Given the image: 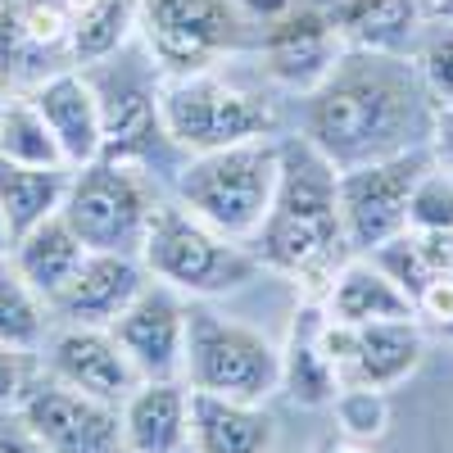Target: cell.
<instances>
[{"mask_svg":"<svg viewBox=\"0 0 453 453\" xmlns=\"http://www.w3.org/2000/svg\"><path fill=\"white\" fill-rule=\"evenodd\" d=\"M431 127L435 96L408 55L345 50L304 96V141L335 173L426 150Z\"/></svg>","mask_w":453,"mask_h":453,"instance_id":"obj_1","label":"cell"},{"mask_svg":"<svg viewBox=\"0 0 453 453\" xmlns=\"http://www.w3.org/2000/svg\"><path fill=\"white\" fill-rule=\"evenodd\" d=\"M250 245L263 268L295 277L313 290H326L335 268L349 258L340 200H335V168L304 136L281 141V181H277L273 209Z\"/></svg>","mask_w":453,"mask_h":453,"instance_id":"obj_2","label":"cell"},{"mask_svg":"<svg viewBox=\"0 0 453 453\" xmlns=\"http://www.w3.org/2000/svg\"><path fill=\"white\" fill-rule=\"evenodd\" d=\"M277 181H281V145L273 136L245 141L186 159L177 173V204H186L226 241L250 245L273 209Z\"/></svg>","mask_w":453,"mask_h":453,"instance_id":"obj_3","label":"cell"},{"mask_svg":"<svg viewBox=\"0 0 453 453\" xmlns=\"http://www.w3.org/2000/svg\"><path fill=\"white\" fill-rule=\"evenodd\" d=\"M136 258L150 281H159L177 295H191V299H213L226 290H241L263 273L254 250H245L241 241H226L186 204H164V200L145 226Z\"/></svg>","mask_w":453,"mask_h":453,"instance_id":"obj_4","label":"cell"},{"mask_svg":"<svg viewBox=\"0 0 453 453\" xmlns=\"http://www.w3.org/2000/svg\"><path fill=\"white\" fill-rule=\"evenodd\" d=\"M155 104L168 141L186 155H209V150L245 145V141H268L277 127V109L226 82L218 68L200 73H164L155 82Z\"/></svg>","mask_w":453,"mask_h":453,"instance_id":"obj_5","label":"cell"},{"mask_svg":"<svg viewBox=\"0 0 453 453\" xmlns=\"http://www.w3.org/2000/svg\"><path fill=\"white\" fill-rule=\"evenodd\" d=\"M181 381L204 395L263 403L281 390V345L263 331L222 318L204 304H186V367Z\"/></svg>","mask_w":453,"mask_h":453,"instance_id":"obj_6","label":"cell"},{"mask_svg":"<svg viewBox=\"0 0 453 453\" xmlns=\"http://www.w3.org/2000/svg\"><path fill=\"white\" fill-rule=\"evenodd\" d=\"M155 209H159V196L150 186L145 168L109 159V155L73 173L59 204L64 222L78 232V241L87 250H109V254H141Z\"/></svg>","mask_w":453,"mask_h":453,"instance_id":"obj_7","label":"cell"},{"mask_svg":"<svg viewBox=\"0 0 453 453\" xmlns=\"http://www.w3.org/2000/svg\"><path fill=\"white\" fill-rule=\"evenodd\" d=\"M136 32L164 73H200L241 46L245 14L232 0H136Z\"/></svg>","mask_w":453,"mask_h":453,"instance_id":"obj_8","label":"cell"},{"mask_svg":"<svg viewBox=\"0 0 453 453\" xmlns=\"http://www.w3.org/2000/svg\"><path fill=\"white\" fill-rule=\"evenodd\" d=\"M431 150H408L395 159H376L363 168L335 173V200L340 222H345L349 254H372L408 226V196L418 177L431 168Z\"/></svg>","mask_w":453,"mask_h":453,"instance_id":"obj_9","label":"cell"},{"mask_svg":"<svg viewBox=\"0 0 453 453\" xmlns=\"http://www.w3.org/2000/svg\"><path fill=\"white\" fill-rule=\"evenodd\" d=\"M322 349L340 376V386H367V390H395L403 386L426 358V326L418 318L395 322H322Z\"/></svg>","mask_w":453,"mask_h":453,"instance_id":"obj_10","label":"cell"},{"mask_svg":"<svg viewBox=\"0 0 453 453\" xmlns=\"http://www.w3.org/2000/svg\"><path fill=\"white\" fill-rule=\"evenodd\" d=\"M19 418L50 453H127L119 403L82 395L55 376L27 386V395L19 399Z\"/></svg>","mask_w":453,"mask_h":453,"instance_id":"obj_11","label":"cell"},{"mask_svg":"<svg viewBox=\"0 0 453 453\" xmlns=\"http://www.w3.org/2000/svg\"><path fill=\"white\" fill-rule=\"evenodd\" d=\"M113 340L132 358L141 381H181L186 367V299L159 281L145 290L109 322Z\"/></svg>","mask_w":453,"mask_h":453,"instance_id":"obj_12","label":"cell"},{"mask_svg":"<svg viewBox=\"0 0 453 453\" xmlns=\"http://www.w3.org/2000/svg\"><path fill=\"white\" fill-rule=\"evenodd\" d=\"M345 36L335 32L331 14L322 10H304L295 5L286 19L263 27V42H258V55H263V73L286 87V91H299L309 96L326 73L340 64L345 55Z\"/></svg>","mask_w":453,"mask_h":453,"instance_id":"obj_13","label":"cell"},{"mask_svg":"<svg viewBox=\"0 0 453 453\" xmlns=\"http://www.w3.org/2000/svg\"><path fill=\"white\" fill-rule=\"evenodd\" d=\"M42 358H46V376L82 395H96L104 403H123L141 386L132 358L123 354L109 326H59L42 345Z\"/></svg>","mask_w":453,"mask_h":453,"instance_id":"obj_14","label":"cell"},{"mask_svg":"<svg viewBox=\"0 0 453 453\" xmlns=\"http://www.w3.org/2000/svg\"><path fill=\"white\" fill-rule=\"evenodd\" d=\"M141 290H145V268L136 254L87 250L82 268L68 277L59 295L46 299V309L59 326H109Z\"/></svg>","mask_w":453,"mask_h":453,"instance_id":"obj_15","label":"cell"},{"mask_svg":"<svg viewBox=\"0 0 453 453\" xmlns=\"http://www.w3.org/2000/svg\"><path fill=\"white\" fill-rule=\"evenodd\" d=\"M36 104V113L46 119L50 136L64 150L68 173H78L87 164H96L104 155V109H100V91L96 82H87L82 73H46L42 82L27 96Z\"/></svg>","mask_w":453,"mask_h":453,"instance_id":"obj_16","label":"cell"},{"mask_svg":"<svg viewBox=\"0 0 453 453\" xmlns=\"http://www.w3.org/2000/svg\"><path fill=\"white\" fill-rule=\"evenodd\" d=\"M127 453H191V386L141 381L123 403Z\"/></svg>","mask_w":453,"mask_h":453,"instance_id":"obj_17","label":"cell"},{"mask_svg":"<svg viewBox=\"0 0 453 453\" xmlns=\"http://www.w3.org/2000/svg\"><path fill=\"white\" fill-rule=\"evenodd\" d=\"M277 418L254 399L191 390V453H273Z\"/></svg>","mask_w":453,"mask_h":453,"instance_id":"obj_18","label":"cell"},{"mask_svg":"<svg viewBox=\"0 0 453 453\" xmlns=\"http://www.w3.org/2000/svg\"><path fill=\"white\" fill-rule=\"evenodd\" d=\"M331 322L367 326V322H395V318H418L412 299L399 290V281L376 263L372 254H354L335 268L326 281V309Z\"/></svg>","mask_w":453,"mask_h":453,"instance_id":"obj_19","label":"cell"},{"mask_svg":"<svg viewBox=\"0 0 453 453\" xmlns=\"http://www.w3.org/2000/svg\"><path fill=\"white\" fill-rule=\"evenodd\" d=\"M331 23L349 50L408 55L422 36L426 10L422 0H345L340 10H331Z\"/></svg>","mask_w":453,"mask_h":453,"instance_id":"obj_20","label":"cell"},{"mask_svg":"<svg viewBox=\"0 0 453 453\" xmlns=\"http://www.w3.org/2000/svg\"><path fill=\"white\" fill-rule=\"evenodd\" d=\"M322 322H326L322 309H313V304L299 309L286 345H281V390L304 408H331V399L340 390V376L322 349Z\"/></svg>","mask_w":453,"mask_h":453,"instance_id":"obj_21","label":"cell"},{"mask_svg":"<svg viewBox=\"0 0 453 453\" xmlns=\"http://www.w3.org/2000/svg\"><path fill=\"white\" fill-rule=\"evenodd\" d=\"M14 268L23 273V281L50 299L68 286V277L82 268V258H87V245L78 241V232L64 222V213H50L46 222H36L32 232H23L14 241Z\"/></svg>","mask_w":453,"mask_h":453,"instance_id":"obj_22","label":"cell"},{"mask_svg":"<svg viewBox=\"0 0 453 453\" xmlns=\"http://www.w3.org/2000/svg\"><path fill=\"white\" fill-rule=\"evenodd\" d=\"M372 258L399 281V290L412 299L426 286H435L440 277H453V232H422V226H403L399 236H390L386 245H376Z\"/></svg>","mask_w":453,"mask_h":453,"instance_id":"obj_23","label":"cell"},{"mask_svg":"<svg viewBox=\"0 0 453 453\" xmlns=\"http://www.w3.org/2000/svg\"><path fill=\"white\" fill-rule=\"evenodd\" d=\"M64 191H68V168H27L0 159V209L14 226V241L32 232L36 222H46L50 213H59Z\"/></svg>","mask_w":453,"mask_h":453,"instance_id":"obj_24","label":"cell"},{"mask_svg":"<svg viewBox=\"0 0 453 453\" xmlns=\"http://www.w3.org/2000/svg\"><path fill=\"white\" fill-rule=\"evenodd\" d=\"M136 27V0H73L68 5V50L78 64H100Z\"/></svg>","mask_w":453,"mask_h":453,"instance_id":"obj_25","label":"cell"},{"mask_svg":"<svg viewBox=\"0 0 453 453\" xmlns=\"http://www.w3.org/2000/svg\"><path fill=\"white\" fill-rule=\"evenodd\" d=\"M50 309L36 295L23 273L14 268V258H0V345H14L23 354H42L50 340Z\"/></svg>","mask_w":453,"mask_h":453,"instance_id":"obj_26","label":"cell"},{"mask_svg":"<svg viewBox=\"0 0 453 453\" xmlns=\"http://www.w3.org/2000/svg\"><path fill=\"white\" fill-rule=\"evenodd\" d=\"M0 159L27 164V168H68L64 150L50 136L46 119L32 100H5L0 104Z\"/></svg>","mask_w":453,"mask_h":453,"instance_id":"obj_27","label":"cell"},{"mask_svg":"<svg viewBox=\"0 0 453 453\" xmlns=\"http://www.w3.org/2000/svg\"><path fill=\"white\" fill-rule=\"evenodd\" d=\"M331 412H335V426L345 440H358V444H372L381 440L386 426H390V403H386V390H367V386H340L335 399H331Z\"/></svg>","mask_w":453,"mask_h":453,"instance_id":"obj_28","label":"cell"},{"mask_svg":"<svg viewBox=\"0 0 453 453\" xmlns=\"http://www.w3.org/2000/svg\"><path fill=\"white\" fill-rule=\"evenodd\" d=\"M408 226L422 232H453V173L431 164L408 196Z\"/></svg>","mask_w":453,"mask_h":453,"instance_id":"obj_29","label":"cell"},{"mask_svg":"<svg viewBox=\"0 0 453 453\" xmlns=\"http://www.w3.org/2000/svg\"><path fill=\"white\" fill-rule=\"evenodd\" d=\"M418 73L435 100H453V23H435L418 36Z\"/></svg>","mask_w":453,"mask_h":453,"instance_id":"obj_30","label":"cell"},{"mask_svg":"<svg viewBox=\"0 0 453 453\" xmlns=\"http://www.w3.org/2000/svg\"><path fill=\"white\" fill-rule=\"evenodd\" d=\"M32 376H27V354L14 345H0V412L19 408V399L27 395Z\"/></svg>","mask_w":453,"mask_h":453,"instance_id":"obj_31","label":"cell"},{"mask_svg":"<svg viewBox=\"0 0 453 453\" xmlns=\"http://www.w3.org/2000/svg\"><path fill=\"white\" fill-rule=\"evenodd\" d=\"M0 453H50V449L27 431L19 408H10V412H0Z\"/></svg>","mask_w":453,"mask_h":453,"instance_id":"obj_32","label":"cell"},{"mask_svg":"<svg viewBox=\"0 0 453 453\" xmlns=\"http://www.w3.org/2000/svg\"><path fill=\"white\" fill-rule=\"evenodd\" d=\"M431 159L453 173V100H435V127H431Z\"/></svg>","mask_w":453,"mask_h":453,"instance_id":"obj_33","label":"cell"},{"mask_svg":"<svg viewBox=\"0 0 453 453\" xmlns=\"http://www.w3.org/2000/svg\"><path fill=\"white\" fill-rule=\"evenodd\" d=\"M232 5L245 19H254V23H277V19H286L299 5V0H232Z\"/></svg>","mask_w":453,"mask_h":453,"instance_id":"obj_34","label":"cell"},{"mask_svg":"<svg viewBox=\"0 0 453 453\" xmlns=\"http://www.w3.org/2000/svg\"><path fill=\"white\" fill-rule=\"evenodd\" d=\"M426 23H453V0H422Z\"/></svg>","mask_w":453,"mask_h":453,"instance_id":"obj_35","label":"cell"},{"mask_svg":"<svg viewBox=\"0 0 453 453\" xmlns=\"http://www.w3.org/2000/svg\"><path fill=\"white\" fill-rule=\"evenodd\" d=\"M14 254V226L5 218V209H0V258H10Z\"/></svg>","mask_w":453,"mask_h":453,"instance_id":"obj_36","label":"cell"},{"mask_svg":"<svg viewBox=\"0 0 453 453\" xmlns=\"http://www.w3.org/2000/svg\"><path fill=\"white\" fill-rule=\"evenodd\" d=\"M322 453H372V444H358V440H340V444H331V449H322Z\"/></svg>","mask_w":453,"mask_h":453,"instance_id":"obj_37","label":"cell"},{"mask_svg":"<svg viewBox=\"0 0 453 453\" xmlns=\"http://www.w3.org/2000/svg\"><path fill=\"white\" fill-rule=\"evenodd\" d=\"M299 5H304V10H322V14H331V10L345 5V0H299Z\"/></svg>","mask_w":453,"mask_h":453,"instance_id":"obj_38","label":"cell"},{"mask_svg":"<svg viewBox=\"0 0 453 453\" xmlns=\"http://www.w3.org/2000/svg\"><path fill=\"white\" fill-rule=\"evenodd\" d=\"M435 335H440V340H444V345H453V318H449V322H444V326H435Z\"/></svg>","mask_w":453,"mask_h":453,"instance_id":"obj_39","label":"cell"},{"mask_svg":"<svg viewBox=\"0 0 453 453\" xmlns=\"http://www.w3.org/2000/svg\"><path fill=\"white\" fill-rule=\"evenodd\" d=\"M5 100H10V96H5V82H0V104H5Z\"/></svg>","mask_w":453,"mask_h":453,"instance_id":"obj_40","label":"cell"}]
</instances>
